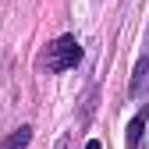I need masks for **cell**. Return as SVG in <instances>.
I'll list each match as a JSON object with an SVG mask.
<instances>
[{
  "instance_id": "cell-1",
  "label": "cell",
  "mask_w": 149,
  "mask_h": 149,
  "mask_svg": "<svg viewBox=\"0 0 149 149\" xmlns=\"http://www.w3.org/2000/svg\"><path fill=\"white\" fill-rule=\"evenodd\" d=\"M78 61H82V46H78L74 36H61L57 43H50L46 46V57H43L46 71H68V68H74Z\"/></svg>"
},
{
  "instance_id": "cell-2",
  "label": "cell",
  "mask_w": 149,
  "mask_h": 149,
  "mask_svg": "<svg viewBox=\"0 0 149 149\" xmlns=\"http://www.w3.org/2000/svg\"><path fill=\"white\" fill-rule=\"evenodd\" d=\"M146 121H149V103L139 110V114L128 121V128H124V142H128V149H135L139 142H142V132H146Z\"/></svg>"
},
{
  "instance_id": "cell-3",
  "label": "cell",
  "mask_w": 149,
  "mask_h": 149,
  "mask_svg": "<svg viewBox=\"0 0 149 149\" xmlns=\"http://www.w3.org/2000/svg\"><path fill=\"white\" fill-rule=\"evenodd\" d=\"M29 139H32V128H29V124H22L18 132H11L4 142H0V149H25V146H29Z\"/></svg>"
},
{
  "instance_id": "cell-4",
  "label": "cell",
  "mask_w": 149,
  "mask_h": 149,
  "mask_svg": "<svg viewBox=\"0 0 149 149\" xmlns=\"http://www.w3.org/2000/svg\"><path fill=\"white\" fill-rule=\"evenodd\" d=\"M146 71H149V39H146V50H142V57H139V64H135V74H132V92H139Z\"/></svg>"
},
{
  "instance_id": "cell-5",
  "label": "cell",
  "mask_w": 149,
  "mask_h": 149,
  "mask_svg": "<svg viewBox=\"0 0 149 149\" xmlns=\"http://www.w3.org/2000/svg\"><path fill=\"white\" fill-rule=\"evenodd\" d=\"M85 149H103V146H100L96 139H92V142H85Z\"/></svg>"
}]
</instances>
